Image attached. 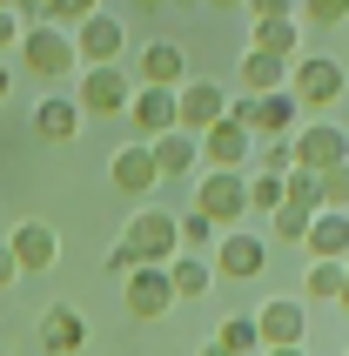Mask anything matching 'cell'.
Masks as SVG:
<instances>
[{
	"label": "cell",
	"instance_id": "obj_19",
	"mask_svg": "<svg viewBox=\"0 0 349 356\" xmlns=\"http://www.w3.org/2000/svg\"><path fill=\"white\" fill-rule=\"evenodd\" d=\"M148 155H155V175H161V181H181L195 161H202V141H195L188 128H168V135L148 141Z\"/></svg>",
	"mask_w": 349,
	"mask_h": 356
},
{
	"label": "cell",
	"instance_id": "obj_15",
	"mask_svg": "<svg viewBox=\"0 0 349 356\" xmlns=\"http://www.w3.org/2000/svg\"><path fill=\"white\" fill-rule=\"evenodd\" d=\"M108 181H115L121 195H148V188H161L148 141H128V148H115V161H108Z\"/></svg>",
	"mask_w": 349,
	"mask_h": 356
},
{
	"label": "cell",
	"instance_id": "obj_17",
	"mask_svg": "<svg viewBox=\"0 0 349 356\" xmlns=\"http://www.w3.org/2000/svg\"><path fill=\"white\" fill-rule=\"evenodd\" d=\"M302 249H309L316 262H349V216H336V209H316L309 229H302Z\"/></svg>",
	"mask_w": 349,
	"mask_h": 356
},
{
	"label": "cell",
	"instance_id": "obj_37",
	"mask_svg": "<svg viewBox=\"0 0 349 356\" xmlns=\"http://www.w3.org/2000/svg\"><path fill=\"white\" fill-rule=\"evenodd\" d=\"M20 282V269H14V256H7V242H0V289H14Z\"/></svg>",
	"mask_w": 349,
	"mask_h": 356
},
{
	"label": "cell",
	"instance_id": "obj_34",
	"mask_svg": "<svg viewBox=\"0 0 349 356\" xmlns=\"http://www.w3.org/2000/svg\"><path fill=\"white\" fill-rule=\"evenodd\" d=\"M7 14H14V20H34V27H47V0H7Z\"/></svg>",
	"mask_w": 349,
	"mask_h": 356
},
{
	"label": "cell",
	"instance_id": "obj_38",
	"mask_svg": "<svg viewBox=\"0 0 349 356\" xmlns=\"http://www.w3.org/2000/svg\"><path fill=\"white\" fill-rule=\"evenodd\" d=\"M269 356H309V343H295V350H269Z\"/></svg>",
	"mask_w": 349,
	"mask_h": 356
},
{
	"label": "cell",
	"instance_id": "obj_36",
	"mask_svg": "<svg viewBox=\"0 0 349 356\" xmlns=\"http://www.w3.org/2000/svg\"><path fill=\"white\" fill-rule=\"evenodd\" d=\"M7 47H20V20L14 14H0V54H7Z\"/></svg>",
	"mask_w": 349,
	"mask_h": 356
},
{
	"label": "cell",
	"instance_id": "obj_14",
	"mask_svg": "<svg viewBox=\"0 0 349 356\" xmlns=\"http://www.w3.org/2000/svg\"><path fill=\"white\" fill-rule=\"evenodd\" d=\"M34 343L47 356H74L81 343H88V316H81L74 302H54V309H40V323H34Z\"/></svg>",
	"mask_w": 349,
	"mask_h": 356
},
{
	"label": "cell",
	"instance_id": "obj_42",
	"mask_svg": "<svg viewBox=\"0 0 349 356\" xmlns=\"http://www.w3.org/2000/svg\"><path fill=\"white\" fill-rule=\"evenodd\" d=\"M209 7H242V0H209Z\"/></svg>",
	"mask_w": 349,
	"mask_h": 356
},
{
	"label": "cell",
	"instance_id": "obj_44",
	"mask_svg": "<svg viewBox=\"0 0 349 356\" xmlns=\"http://www.w3.org/2000/svg\"><path fill=\"white\" fill-rule=\"evenodd\" d=\"M0 14H7V0H0Z\"/></svg>",
	"mask_w": 349,
	"mask_h": 356
},
{
	"label": "cell",
	"instance_id": "obj_41",
	"mask_svg": "<svg viewBox=\"0 0 349 356\" xmlns=\"http://www.w3.org/2000/svg\"><path fill=\"white\" fill-rule=\"evenodd\" d=\"M202 356H229V350H215V343H202Z\"/></svg>",
	"mask_w": 349,
	"mask_h": 356
},
{
	"label": "cell",
	"instance_id": "obj_35",
	"mask_svg": "<svg viewBox=\"0 0 349 356\" xmlns=\"http://www.w3.org/2000/svg\"><path fill=\"white\" fill-rule=\"evenodd\" d=\"M135 269H141V262H135V256H128V249L115 242V249H108V276H115V282H128Z\"/></svg>",
	"mask_w": 349,
	"mask_h": 356
},
{
	"label": "cell",
	"instance_id": "obj_13",
	"mask_svg": "<svg viewBox=\"0 0 349 356\" xmlns=\"http://www.w3.org/2000/svg\"><path fill=\"white\" fill-rule=\"evenodd\" d=\"M7 256H14L20 276H47V269H54V256H60V236L47 229V222H20L14 236H7Z\"/></svg>",
	"mask_w": 349,
	"mask_h": 356
},
{
	"label": "cell",
	"instance_id": "obj_43",
	"mask_svg": "<svg viewBox=\"0 0 349 356\" xmlns=\"http://www.w3.org/2000/svg\"><path fill=\"white\" fill-rule=\"evenodd\" d=\"M135 7H161V0H135Z\"/></svg>",
	"mask_w": 349,
	"mask_h": 356
},
{
	"label": "cell",
	"instance_id": "obj_23",
	"mask_svg": "<svg viewBox=\"0 0 349 356\" xmlns=\"http://www.w3.org/2000/svg\"><path fill=\"white\" fill-rule=\"evenodd\" d=\"M295 27H302V20H255L249 47L255 54H275V60H295Z\"/></svg>",
	"mask_w": 349,
	"mask_h": 356
},
{
	"label": "cell",
	"instance_id": "obj_30",
	"mask_svg": "<svg viewBox=\"0 0 349 356\" xmlns=\"http://www.w3.org/2000/svg\"><path fill=\"white\" fill-rule=\"evenodd\" d=\"M249 209L255 216H275L282 209V175H249Z\"/></svg>",
	"mask_w": 349,
	"mask_h": 356
},
{
	"label": "cell",
	"instance_id": "obj_39",
	"mask_svg": "<svg viewBox=\"0 0 349 356\" xmlns=\"http://www.w3.org/2000/svg\"><path fill=\"white\" fill-rule=\"evenodd\" d=\"M336 302H343V316H349V269H343V296H336Z\"/></svg>",
	"mask_w": 349,
	"mask_h": 356
},
{
	"label": "cell",
	"instance_id": "obj_22",
	"mask_svg": "<svg viewBox=\"0 0 349 356\" xmlns=\"http://www.w3.org/2000/svg\"><path fill=\"white\" fill-rule=\"evenodd\" d=\"M168 289H174V302L209 296V289H215V269H209V256H174V262H168Z\"/></svg>",
	"mask_w": 349,
	"mask_h": 356
},
{
	"label": "cell",
	"instance_id": "obj_12",
	"mask_svg": "<svg viewBox=\"0 0 349 356\" xmlns=\"http://www.w3.org/2000/svg\"><path fill=\"white\" fill-rule=\"evenodd\" d=\"M121 47H128V27H121L115 14H88V20L74 27V54L88 60V67H115Z\"/></svg>",
	"mask_w": 349,
	"mask_h": 356
},
{
	"label": "cell",
	"instance_id": "obj_11",
	"mask_svg": "<svg viewBox=\"0 0 349 356\" xmlns=\"http://www.w3.org/2000/svg\"><path fill=\"white\" fill-rule=\"evenodd\" d=\"M121 309L135 323H155L174 309V289H168V269H135V276L121 282Z\"/></svg>",
	"mask_w": 349,
	"mask_h": 356
},
{
	"label": "cell",
	"instance_id": "obj_21",
	"mask_svg": "<svg viewBox=\"0 0 349 356\" xmlns=\"http://www.w3.org/2000/svg\"><path fill=\"white\" fill-rule=\"evenodd\" d=\"M275 88H289V60H275V54H242V95H275Z\"/></svg>",
	"mask_w": 349,
	"mask_h": 356
},
{
	"label": "cell",
	"instance_id": "obj_2",
	"mask_svg": "<svg viewBox=\"0 0 349 356\" xmlns=\"http://www.w3.org/2000/svg\"><path fill=\"white\" fill-rule=\"evenodd\" d=\"M121 249L141 262V269H168L181 256V242H174V216L168 209H141L128 229H121Z\"/></svg>",
	"mask_w": 349,
	"mask_h": 356
},
{
	"label": "cell",
	"instance_id": "obj_3",
	"mask_svg": "<svg viewBox=\"0 0 349 356\" xmlns=\"http://www.w3.org/2000/svg\"><path fill=\"white\" fill-rule=\"evenodd\" d=\"M195 209H202L215 229H242V216H249V175H235V168H209L202 188H195Z\"/></svg>",
	"mask_w": 349,
	"mask_h": 356
},
{
	"label": "cell",
	"instance_id": "obj_32",
	"mask_svg": "<svg viewBox=\"0 0 349 356\" xmlns=\"http://www.w3.org/2000/svg\"><path fill=\"white\" fill-rule=\"evenodd\" d=\"M269 222H275V236H282V242H302V229H309V216H302V209H289V202H282Z\"/></svg>",
	"mask_w": 349,
	"mask_h": 356
},
{
	"label": "cell",
	"instance_id": "obj_16",
	"mask_svg": "<svg viewBox=\"0 0 349 356\" xmlns=\"http://www.w3.org/2000/svg\"><path fill=\"white\" fill-rule=\"evenodd\" d=\"M128 115H135V141H155L174 128V88H135L128 95Z\"/></svg>",
	"mask_w": 349,
	"mask_h": 356
},
{
	"label": "cell",
	"instance_id": "obj_33",
	"mask_svg": "<svg viewBox=\"0 0 349 356\" xmlns=\"http://www.w3.org/2000/svg\"><path fill=\"white\" fill-rule=\"evenodd\" d=\"M249 20H295V0H242Z\"/></svg>",
	"mask_w": 349,
	"mask_h": 356
},
{
	"label": "cell",
	"instance_id": "obj_25",
	"mask_svg": "<svg viewBox=\"0 0 349 356\" xmlns=\"http://www.w3.org/2000/svg\"><path fill=\"white\" fill-rule=\"evenodd\" d=\"M343 269H349V262H309L302 296H309V302H336V296H343Z\"/></svg>",
	"mask_w": 349,
	"mask_h": 356
},
{
	"label": "cell",
	"instance_id": "obj_10",
	"mask_svg": "<svg viewBox=\"0 0 349 356\" xmlns=\"http://www.w3.org/2000/svg\"><path fill=\"white\" fill-rule=\"evenodd\" d=\"M195 141H202V161H209V168H235V175H242L249 155H255V135H249L235 115H222L209 135H195Z\"/></svg>",
	"mask_w": 349,
	"mask_h": 356
},
{
	"label": "cell",
	"instance_id": "obj_5",
	"mask_svg": "<svg viewBox=\"0 0 349 356\" xmlns=\"http://www.w3.org/2000/svg\"><path fill=\"white\" fill-rule=\"evenodd\" d=\"M289 148H295V168H302V175H323V168L349 161V128H336V121H309V128H295V135H289Z\"/></svg>",
	"mask_w": 349,
	"mask_h": 356
},
{
	"label": "cell",
	"instance_id": "obj_4",
	"mask_svg": "<svg viewBox=\"0 0 349 356\" xmlns=\"http://www.w3.org/2000/svg\"><path fill=\"white\" fill-rule=\"evenodd\" d=\"M289 95H295V108H330V101L343 95V60H330V54H295L289 60Z\"/></svg>",
	"mask_w": 349,
	"mask_h": 356
},
{
	"label": "cell",
	"instance_id": "obj_24",
	"mask_svg": "<svg viewBox=\"0 0 349 356\" xmlns=\"http://www.w3.org/2000/svg\"><path fill=\"white\" fill-rule=\"evenodd\" d=\"M215 236H222V229H215V222L202 216V209L174 216V242H181V256H209V249H215Z\"/></svg>",
	"mask_w": 349,
	"mask_h": 356
},
{
	"label": "cell",
	"instance_id": "obj_6",
	"mask_svg": "<svg viewBox=\"0 0 349 356\" xmlns=\"http://www.w3.org/2000/svg\"><path fill=\"white\" fill-rule=\"evenodd\" d=\"M222 115H229V88H215V81H181V88H174V128L209 135Z\"/></svg>",
	"mask_w": 349,
	"mask_h": 356
},
{
	"label": "cell",
	"instance_id": "obj_7",
	"mask_svg": "<svg viewBox=\"0 0 349 356\" xmlns=\"http://www.w3.org/2000/svg\"><path fill=\"white\" fill-rule=\"evenodd\" d=\"M255 337H262V350H295V343H309V309H302V296H275V302H262Z\"/></svg>",
	"mask_w": 349,
	"mask_h": 356
},
{
	"label": "cell",
	"instance_id": "obj_18",
	"mask_svg": "<svg viewBox=\"0 0 349 356\" xmlns=\"http://www.w3.org/2000/svg\"><path fill=\"white\" fill-rule=\"evenodd\" d=\"M135 74H141V88H181L188 81V54L174 40H148L141 60H135Z\"/></svg>",
	"mask_w": 349,
	"mask_h": 356
},
{
	"label": "cell",
	"instance_id": "obj_29",
	"mask_svg": "<svg viewBox=\"0 0 349 356\" xmlns=\"http://www.w3.org/2000/svg\"><path fill=\"white\" fill-rule=\"evenodd\" d=\"M88 14H101V0H47V27H67L74 34Z\"/></svg>",
	"mask_w": 349,
	"mask_h": 356
},
{
	"label": "cell",
	"instance_id": "obj_31",
	"mask_svg": "<svg viewBox=\"0 0 349 356\" xmlns=\"http://www.w3.org/2000/svg\"><path fill=\"white\" fill-rule=\"evenodd\" d=\"M295 7H302L309 27H343L349 20V0H295Z\"/></svg>",
	"mask_w": 349,
	"mask_h": 356
},
{
	"label": "cell",
	"instance_id": "obj_1",
	"mask_svg": "<svg viewBox=\"0 0 349 356\" xmlns=\"http://www.w3.org/2000/svg\"><path fill=\"white\" fill-rule=\"evenodd\" d=\"M20 60H27V74H34V81H67L81 67L67 27H20Z\"/></svg>",
	"mask_w": 349,
	"mask_h": 356
},
{
	"label": "cell",
	"instance_id": "obj_8",
	"mask_svg": "<svg viewBox=\"0 0 349 356\" xmlns=\"http://www.w3.org/2000/svg\"><path fill=\"white\" fill-rule=\"evenodd\" d=\"M262 262H269V242L249 236V229H229V236H215V276H229V282H255L262 276Z\"/></svg>",
	"mask_w": 349,
	"mask_h": 356
},
{
	"label": "cell",
	"instance_id": "obj_40",
	"mask_svg": "<svg viewBox=\"0 0 349 356\" xmlns=\"http://www.w3.org/2000/svg\"><path fill=\"white\" fill-rule=\"evenodd\" d=\"M7 88H14V74H7V67H0V101H7Z\"/></svg>",
	"mask_w": 349,
	"mask_h": 356
},
{
	"label": "cell",
	"instance_id": "obj_26",
	"mask_svg": "<svg viewBox=\"0 0 349 356\" xmlns=\"http://www.w3.org/2000/svg\"><path fill=\"white\" fill-rule=\"evenodd\" d=\"M316 202H323V209H336V216H349V161H336V168H323V175H316Z\"/></svg>",
	"mask_w": 349,
	"mask_h": 356
},
{
	"label": "cell",
	"instance_id": "obj_27",
	"mask_svg": "<svg viewBox=\"0 0 349 356\" xmlns=\"http://www.w3.org/2000/svg\"><path fill=\"white\" fill-rule=\"evenodd\" d=\"M215 350H229V356H249V350H262V337H255V316H229L222 330H215Z\"/></svg>",
	"mask_w": 349,
	"mask_h": 356
},
{
	"label": "cell",
	"instance_id": "obj_9",
	"mask_svg": "<svg viewBox=\"0 0 349 356\" xmlns=\"http://www.w3.org/2000/svg\"><path fill=\"white\" fill-rule=\"evenodd\" d=\"M128 95H135V81L121 74V67H88L74 108L81 115H128Z\"/></svg>",
	"mask_w": 349,
	"mask_h": 356
},
{
	"label": "cell",
	"instance_id": "obj_28",
	"mask_svg": "<svg viewBox=\"0 0 349 356\" xmlns=\"http://www.w3.org/2000/svg\"><path fill=\"white\" fill-rule=\"evenodd\" d=\"M249 168H255V175H289V168H295V148H289V135H282V141H255Z\"/></svg>",
	"mask_w": 349,
	"mask_h": 356
},
{
	"label": "cell",
	"instance_id": "obj_20",
	"mask_svg": "<svg viewBox=\"0 0 349 356\" xmlns=\"http://www.w3.org/2000/svg\"><path fill=\"white\" fill-rule=\"evenodd\" d=\"M34 135L40 141H74L81 135V108H74V95H47L34 108Z\"/></svg>",
	"mask_w": 349,
	"mask_h": 356
}]
</instances>
